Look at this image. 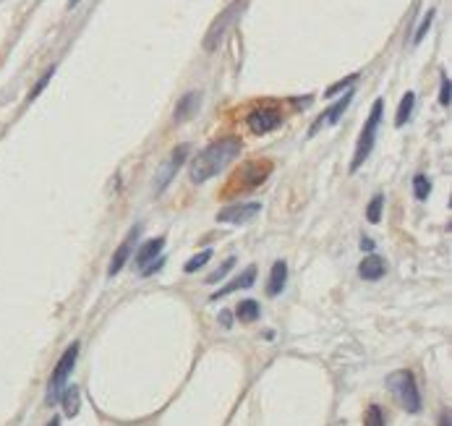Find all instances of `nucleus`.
<instances>
[{"instance_id":"nucleus-1","label":"nucleus","mask_w":452,"mask_h":426,"mask_svg":"<svg viewBox=\"0 0 452 426\" xmlns=\"http://www.w3.org/2000/svg\"><path fill=\"white\" fill-rule=\"evenodd\" d=\"M241 149H243V144H241L238 137L217 139L212 144H207L204 149L191 160L188 175H191L194 183H204V180L214 178L220 171H225V168L241 154Z\"/></svg>"},{"instance_id":"nucleus-2","label":"nucleus","mask_w":452,"mask_h":426,"mask_svg":"<svg viewBox=\"0 0 452 426\" xmlns=\"http://www.w3.org/2000/svg\"><path fill=\"white\" fill-rule=\"evenodd\" d=\"M387 387H390V392L398 398V403L408 413H418L421 410V392H418L416 376L410 374L408 369H400V372L387 376Z\"/></svg>"},{"instance_id":"nucleus-3","label":"nucleus","mask_w":452,"mask_h":426,"mask_svg":"<svg viewBox=\"0 0 452 426\" xmlns=\"http://www.w3.org/2000/svg\"><path fill=\"white\" fill-rule=\"evenodd\" d=\"M382 113H384V103L382 100H374L371 105V113H369L366 118V126L361 131L359 137V144H356V154H353V162H350V171L356 173L366 162V157L371 154L374 149V142H376V131H379V123H382Z\"/></svg>"},{"instance_id":"nucleus-4","label":"nucleus","mask_w":452,"mask_h":426,"mask_svg":"<svg viewBox=\"0 0 452 426\" xmlns=\"http://www.w3.org/2000/svg\"><path fill=\"white\" fill-rule=\"evenodd\" d=\"M76 358H79V342H71L69 348H66V353L60 356V361L55 364L50 382H47V403H50V405L60 401V392L66 390L69 374L74 372V367H76Z\"/></svg>"},{"instance_id":"nucleus-5","label":"nucleus","mask_w":452,"mask_h":426,"mask_svg":"<svg viewBox=\"0 0 452 426\" xmlns=\"http://www.w3.org/2000/svg\"><path fill=\"white\" fill-rule=\"evenodd\" d=\"M243 8H246V0H236V3H231L228 8L222 11L220 16L214 18V24L209 26V32H207V37H204V50L207 52H212V50L220 47L222 37H225V32H228V26H231L233 21L243 13Z\"/></svg>"},{"instance_id":"nucleus-6","label":"nucleus","mask_w":452,"mask_h":426,"mask_svg":"<svg viewBox=\"0 0 452 426\" xmlns=\"http://www.w3.org/2000/svg\"><path fill=\"white\" fill-rule=\"evenodd\" d=\"M246 123L251 128V134H270L282 123V110L274 105H262V108L248 113Z\"/></svg>"},{"instance_id":"nucleus-7","label":"nucleus","mask_w":452,"mask_h":426,"mask_svg":"<svg viewBox=\"0 0 452 426\" xmlns=\"http://www.w3.org/2000/svg\"><path fill=\"white\" fill-rule=\"evenodd\" d=\"M186 157H188V144H180L173 149V154L168 157V162H165L163 168L157 171V178H154V191H157V194L170 186V180L175 178V173L180 171V165L186 162Z\"/></svg>"},{"instance_id":"nucleus-8","label":"nucleus","mask_w":452,"mask_h":426,"mask_svg":"<svg viewBox=\"0 0 452 426\" xmlns=\"http://www.w3.org/2000/svg\"><path fill=\"white\" fill-rule=\"evenodd\" d=\"M262 212V205L259 202H241V205H231L217 212V222H225V225H246Z\"/></svg>"},{"instance_id":"nucleus-9","label":"nucleus","mask_w":452,"mask_h":426,"mask_svg":"<svg viewBox=\"0 0 452 426\" xmlns=\"http://www.w3.org/2000/svg\"><path fill=\"white\" fill-rule=\"evenodd\" d=\"M139 236H141V225H137V228H131V233L126 236V241L120 243L118 246V251L112 254V262H110V267H108V275H118L123 267H126V262H128V256H131V251H134V243L139 241Z\"/></svg>"},{"instance_id":"nucleus-10","label":"nucleus","mask_w":452,"mask_h":426,"mask_svg":"<svg viewBox=\"0 0 452 426\" xmlns=\"http://www.w3.org/2000/svg\"><path fill=\"white\" fill-rule=\"evenodd\" d=\"M350 103H353V89H348V92H345V97H342V100H337V103H335L332 108H327V110L322 113L319 118H316L314 126L308 128V137H314V134H316V131H319V128H322V126H335V123L340 120V115H342V113H345V108H348Z\"/></svg>"},{"instance_id":"nucleus-11","label":"nucleus","mask_w":452,"mask_h":426,"mask_svg":"<svg viewBox=\"0 0 452 426\" xmlns=\"http://www.w3.org/2000/svg\"><path fill=\"white\" fill-rule=\"evenodd\" d=\"M254 280H256V267H248V270H243V272L236 277V280H231L225 288H220V290H214L212 293V301H220V299H225V296H231V293H236V290H241V288H251L254 285Z\"/></svg>"},{"instance_id":"nucleus-12","label":"nucleus","mask_w":452,"mask_h":426,"mask_svg":"<svg viewBox=\"0 0 452 426\" xmlns=\"http://www.w3.org/2000/svg\"><path fill=\"white\" fill-rule=\"evenodd\" d=\"M199 105H202V94H199V92H186L178 100V105H175V120H178V123L188 120L191 115H194V113L199 110Z\"/></svg>"},{"instance_id":"nucleus-13","label":"nucleus","mask_w":452,"mask_h":426,"mask_svg":"<svg viewBox=\"0 0 452 426\" xmlns=\"http://www.w3.org/2000/svg\"><path fill=\"white\" fill-rule=\"evenodd\" d=\"M384 272H387V265H384V259H379L376 254H371V256H366L364 262H361V267H359V275L364 277V280H382L384 277Z\"/></svg>"},{"instance_id":"nucleus-14","label":"nucleus","mask_w":452,"mask_h":426,"mask_svg":"<svg viewBox=\"0 0 452 426\" xmlns=\"http://www.w3.org/2000/svg\"><path fill=\"white\" fill-rule=\"evenodd\" d=\"M165 246V238H152L146 241V243H141V248L137 251V259H134V265L141 270V267H146L149 262H154L157 256H160V251H163Z\"/></svg>"},{"instance_id":"nucleus-15","label":"nucleus","mask_w":452,"mask_h":426,"mask_svg":"<svg viewBox=\"0 0 452 426\" xmlns=\"http://www.w3.org/2000/svg\"><path fill=\"white\" fill-rule=\"evenodd\" d=\"M285 280H288V265L285 262H274L272 272H270V282H267V293L270 296H280L282 288H285Z\"/></svg>"},{"instance_id":"nucleus-16","label":"nucleus","mask_w":452,"mask_h":426,"mask_svg":"<svg viewBox=\"0 0 452 426\" xmlns=\"http://www.w3.org/2000/svg\"><path fill=\"white\" fill-rule=\"evenodd\" d=\"M413 105H416V94H413V92L402 94L400 108H398V115H395V126L402 128V126H405V123H408L410 113H413Z\"/></svg>"},{"instance_id":"nucleus-17","label":"nucleus","mask_w":452,"mask_h":426,"mask_svg":"<svg viewBox=\"0 0 452 426\" xmlns=\"http://www.w3.org/2000/svg\"><path fill=\"white\" fill-rule=\"evenodd\" d=\"M60 403H63V410H66V416H76L79 413V387H66V390L60 392Z\"/></svg>"},{"instance_id":"nucleus-18","label":"nucleus","mask_w":452,"mask_h":426,"mask_svg":"<svg viewBox=\"0 0 452 426\" xmlns=\"http://www.w3.org/2000/svg\"><path fill=\"white\" fill-rule=\"evenodd\" d=\"M236 316L241 322H256L259 319V304L256 301H241L238 309H236Z\"/></svg>"},{"instance_id":"nucleus-19","label":"nucleus","mask_w":452,"mask_h":426,"mask_svg":"<svg viewBox=\"0 0 452 426\" xmlns=\"http://www.w3.org/2000/svg\"><path fill=\"white\" fill-rule=\"evenodd\" d=\"M382 207H384V196L376 194L371 202H369V209H366V220L371 222V225H376V222H382Z\"/></svg>"},{"instance_id":"nucleus-20","label":"nucleus","mask_w":452,"mask_h":426,"mask_svg":"<svg viewBox=\"0 0 452 426\" xmlns=\"http://www.w3.org/2000/svg\"><path fill=\"white\" fill-rule=\"evenodd\" d=\"M429 194H431V183H429L427 175L418 173L416 178H413V196H416L418 202H424V199H429Z\"/></svg>"},{"instance_id":"nucleus-21","label":"nucleus","mask_w":452,"mask_h":426,"mask_svg":"<svg viewBox=\"0 0 452 426\" xmlns=\"http://www.w3.org/2000/svg\"><path fill=\"white\" fill-rule=\"evenodd\" d=\"M209 259H212V251L207 248V251H202V254L191 256V259L186 262V267H183V270H186V272H197L199 267H204L207 262H209Z\"/></svg>"},{"instance_id":"nucleus-22","label":"nucleus","mask_w":452,"mask_h":426,"mask_svg":"<svg viewBox=\"0 0 452 426\" xmlns=\"http://www.w3.org/2000/svg\"><path fill=\"white\" fill-rule=\"evenodd\" d=\"M364 426H384V413L379 405H369L366 416H364Z\"/></svg>"},{"instance_id":"nucleus-23","label":"nucleus","mask_w":452,"mask_h":426,"mask_svg":"<svg viewBox=\"0 0 452 426\" xmlns=\"http://www.w3.org/2000/svg\"><path fill=\"white\" fill-rule=\"evenodd\" d=\"M52 74H55V66H50V69L45 71V76L40 79V81H37V84H35V89L29 92V103H32V100H37V97H40V92H42L45 86H47V81H50V79H52Z\"/></svg>"},{"instance_id":"nucleus-24","label":"nucleus","mask_w":452,"mask_h":426,"mask_svg":"<svg viewBox=\"0 0 452 426\" xmlns=\"http://www.w3.org/2000/svg\"><path fill=\"white\" fill-rule=\"evenodd\" d=\"M356 79H359V74H353V76L342 79V81H337V84H332V86H330V89H327V92H325V97H335V94L342 92V89L348 92L350 86H353V81H356Z\"/></svg>"},{"instance_id":"nucleus-25","label":"nucleus","mask_w":452,"mask_h":426,"mask_svg":"<svg viewBox=\"0 0 452 426\" xmlns=\"http://www.w3.org/2000/svg\"><path fill=\"white\" fill-rule=\"evenodd\" d=\"M431 21H434V8L429 11L427 16H424V21H421V26H418L416 29V37H413V42H421V40H424V37H427V32H429V26H431Z\"/></svg>"},{"instance_id":"nucleus-26","label":"nucleus","mask_w":452,"mask_h":426,"mask_svg":"<svg viewBox=\"0 0 452 426\" xmlns=\"http://www.w3.org/2000/svg\"><path fill=\"white\" fill-rule=\"evenodd\" d=\"M450 100H452V84H450V79L442 76V86H439V105H442V108H447V105H450Z\"/></svg>"},{"instance_id":"nucleus-27","label":"nucleus","mask_w":452,"mask_h":426,"mask_svg":"<svg viewBox=\"0 0 452 426\" xmlns=\"http://www.w3.org/2000/svg\"><path fill=\"white\" fill-rule=\"evenodd\" d=\"M233 265H236V259H233V256H231V259H228V262H225V265H222L220 270H214V272L209 275V277H207V280H209V282H217V280H222V277H225V275H228V272H231V270H233Z\"/></svg>"},{"instance_id":"nucleus-28","label":"nucleus","mask_w":452,"mask_h":426,"mask_svg":"<svg viewBox=\"0 0 452 426\" xmlns=\"http://www.w3.org/2000/svg\"><path fill=\"white\" fill-rule=\"evenodd\" d=\"M163 265H165V259H163V256H157L154 262H149V265H146V267H141L139 272H141V277H149V275L160 272V270H163Z\"/></svg>"},{"instance_id":"nucleus-29","label":"nucleus","mask_w":452,"mask_h":426,"mask_svg":"<svg viewBox=\"0 0 452 426\" xmlns=\"http://www.w3.org/2000/svg\"><path fill=\"white\" fill-rule=\"evenodd\" d=\"M220 322H222V327H225V330H228V327H231V322H233L231 311H222V314H220Z\"/></svg>"},{"instance_id":"nucleus-30","label":"nucleus","mask_w":452,"mask_h":426,"mask_svg":"<svg viewBox=\"0 0 452 426\" xmlns=\"http://www.w3.org/2000/svg\"><path fill=\"white\" fill-rule=\"evenodd\" d=\"M439 426H452L450 413H447V410H442V416H439Z\"/></svg>"},{"instance_id":"nucleus-31","label":"nucleus","mask_w":452,"mask_h":426,"mask_svg":"<svg viewBox=\"0 0 452 426\" xmlns=\"http://www.w3.org/2000/svg\"><path fill=\"white\" fill-rule=\"evenodd\" d=\"M361 248H364V251H374V241L364 238V241H361Z\"/></svg>"},{"instance_id":"nucleus-32","label":"nucleus","mask_w":452,"mask_h":426,"mask_svg":"<svg viewBox=\"0 0 452 426\" xmlns=\"http://www.w3.org/2000/svg\"><path fill=\"white\" fill-rule=\"evenodd\" d=\"M47 426H60V418H58V416H52V421H47Z\"/></svg>"}]
</instances>
